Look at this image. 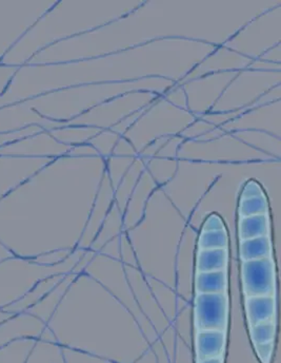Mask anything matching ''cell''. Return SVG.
Segmentation results:
<instances>
[{
  "instance_id": "1",
  "label": "cell",
  "mask_w": 281,
  "mask_h": 363,
  "mask_svg": "<svg viewBox=\"0 0 281 363\" xmlns=\"http://www.w3.org/2000/svg\"><path fill=\"white\" fill-rule=\"evenodd\" d=\"M228 318V294H197L195 299V325L197 330L226 332Z\"/></svg>"
},
{
  "instance_id": "2",
  "label": "cell",
  "mask_w": 281,
  "mask_h": 363,
  "mask_svg": "<svg viewBox=\"0 0 281 363\" xmlns=\"http://www.w3.org/2000/svg\"><path fill=\"white\" fill-rule=\"evenodd\" d=\"M241 280L246 297L274 296L275 263L272 258L244 261L241 264Z\"/></svg>"
},
{
  "instance_id": "3",
  "label": "cell",
  "mask_w": 281,
  "mask_h": 363,
  "mask_svg": "<svg viewBox=\"0 0 281 363\" xmlns=\"http://www.w3.org/2000/svg\"><path fill=\"white\" fill-rule=\"evenodd\" d=\"M226 333L224 330H198L195 338L196 359L224 357Z\"/></svg>"
},
{
  "instance_id": "4",
  "label": "cell",
  "mask_w": 281,
  "mask_h": 363,
  "mask_svg": "<svg viewBox=\"0 0 281 363\" xmlns=\"http://www.w3.org/2000/svg\"><path fill=\"white\" fill-rule=\"evenodd\" d=\"M269 205L267 196L257 182L248 181L242 189L239 213L241 218L256 215H268Z\"/></svg>"
},
{
  "instance_id": "5",
  "label": "cell",
  "mask_w": 281,
  "mask_h": 363,
  "mask_svg": "<svg viewBox=\"0 0 281 363\" xmlns=\"http://www.w3.org/2000/svg\"><path fill=\"white\" fill-rule=\"evenodd\" d=\"M229 235L222 218L211 215L201 228L198 248L202 250H228Z\"/></svg>"
},
{
  "instance_id": "6",
  "label": "cell",
  "mask_w": 281,
  "mask_h": 363,
  "mask_svg": "<svg viewBox=\"0 0 281 363\" xmlns=\"http://www.w3.org/2000/svg\"><path fill=\"white\" fill-rule=\"evenodd\" d=\"M244 306L248 326L274 320L275 317L276 300L274 296L246 297Z\"/></svg>"
},
{
  "instance_id": "7",
  "label": "cell",
  "mask_w": 281,
  "mask_h": 363,
  "mask_svg": "<svg viewBox=\"0 0 281 363\" xmlns=\"http://www.w3.org/2000/svg\"><path fill=\"white\" fill-rule=\"evenodd\" d=\"M228 274L226 271L197 272L195 291L197 294L226 293Z\"/></svg>"
},
{
  "instance_id": "8",
  "label": "cell",
  "mask_w": 281,
  "mask_h": 363,
  "mask_svg": "<svg viewBox=\"0 0 281 363\" xmlns=\"http://www.w3.org/2000/svg\"><path fill=\"white\" fill-rule=\"evenodd\" d=\"M228 259V250H198L196 269L197 272L226 271Z\"/></svg>"
},
{
  "instance_id": "9",
  "label": "cell",
  "mask_w": 281,
  "mask_h": 363,
  "mask_svg": "<svg viewBox=\"0 0 281 363\" xmlns=\"http://www.w3.org/2000/svg\"><path fill=\"white\" fill-rule=\"evenodd\" d=\"M241 258L242 262L272 258V243L269 235L241 240Z\"/></svg>"
},
{
  "instance_id": "10",
  "label": "cell",
  "mask_w": 281,
  "mask_h": 363,
  "mask_svg": "<svg viewBox=\"0 0 281 363\" xmlns=\"http://www.w3.org/2000/svg\"><path fill=\"white\" fill-rule=\"evenodd\" d=\"M270 221L268 215L251 216L241 218L239 221V237L241 240L269 235Z\"/></svg>"
},
{
  "instance_id": "11",
  "label": "cell",
  "mask_w": 281,
  "mask_h": 363,
  "mask_svg": "<svg viewBox=\"0 0 281 363\" xmlns=\"http://www.w3.org/2000/svg\"><path fill=\"white\" fill-rule=\"evenodd\" d=\"M250 328V337L253 345H263V343L274 342L276 336V323L274 320L260 322Z\"/></svg>"
},
{
  "instance_id": "12",
  "label": "cell",
  "mask_w": 281,
  "mask_h": 363,
  "mask_svg": "<svg viewBox=\"0 0 281 363\" xmlns=\"http://www.w3.org/2000/svg\"><path fill=\"white\" fill-rule=\"evenodd\" d=\"M255 352L261 363H271L274 352V342L254 345Z\"/></svg>"
},
{
  "instance_id": "13",
  "label": "cell",
  "mask_w": 281,
  "mask_h": 363,
  "mask_svg": "<svg viewBox=\"0 0 281 363\" xmlns=\"http://www.w3.org/2000/svg\"><path fill=\"white\" fill-rule=\"evenodd\" d=\"M197 363H224V357L210 358V359L198 360Z\"/></svg>"
}]
</instances>
